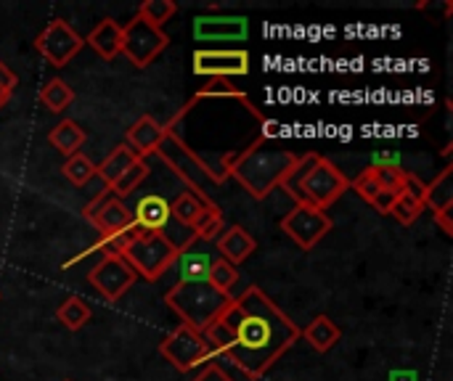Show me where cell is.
<instances>
[{
  "label": "cell",
  "instance_id": "cell-36",
  "mask_svg": "<svg viewBox=\"0 0 453 381\" xmlns=\"http://www.w3.org/2000/svg\"><path fill=\"white\" fill-rule=\"evenodd\" d=\"M401 194H406V196L417 199V202L425 207L427 183H422V180H419V175H414V172H406V178H403V186H401Z\"/></svg>",
  "mask_w": 453,
  "mask_h": 381
},
{
  "label": "cell",
  "instance_id": "cell-12",
  "mask_svg": "<svg viewBox=\"0 0 453 381\" xmlns=\"http://www.w3.org/2000/svg\"><path fill=\"white\" fill-rule=\"evenodd\" d=\"M82 217L96 225L98 236H114L133 225V212L127 210V204L122 199L111 196V191L93 196V202L85 204Z\"/></svg>",
  "mask_w": 453,
  "mask_h": 381
},
{
  "label": "cell",
  "instance_id": "cell-13",
  "mask_svg": "<svg viewBox=\"0 0 453 381\" xmlns=\"http://www.w3.org/2000/svg\"><path fill=\"white\" fill-rule=\"evenodd\" d=\"M194 74L210 77V80H228V77H244L250 74V53L242 48H226V50H196L194 53Z\"/></svg>",
  "mask_w": 453,
  "mask_h": 381
},
{
  "label": "cell",
  "instance_id": "cell-7",
  "mask_svg": "<svg viewBox=\"0 0 453 381\" xmlns=\"http://www.w3.org/2000/svg\"><path fill=\"white\" fill-rule=\"evenodd\" d=\"M159 353L180 374H188V371L199 369L202 363H207L212 358V350H210L204 334L191 329V326H183V324L167 339H162Z\"/></svg>",
  "mask_w": 453,
  "mask_h": 381
},
{
  "label": "cell",
  "instance_id": "cell-15",
  "mask_svg": "<svg viewBox=\"0 0 453 381\" xmlns=\"http://www.w3.org/2000/svg\"><path fill=\"white\" fill-rule=\"evenodd\" d=\"M165 125L162 122H157L151 114H143V117H138L130 127H127V133H125V146L138 156V159H146V156H151V154H157V149H159V143L165 141Z\"/></svg>",
  "mask_w": 453,
  "mask_h": 381
},
{
  "label": "cell",
  "instance_id": "cell-9",
  "mask_svg": "<svg viewBox=\"0 0 453 381\" xmlns=\"http://www.w3.org/2000/svg\"><path fill=\"white\" fill-rule=\"evenodd\" d=\"M35 48L40 50V56H42L50 66L61 69V66H66V64L85 48V37H82L77 29H72V24H66L64 19H53V21L35 37Z\"/></svg>",
  "mask_w": 453,
  "mask_h": 381
},
{
  "label": "cell",
  "instance_id": "cell-20",
  "mask_svg": "<svg viewBox=\"0 0 453 381\" xmlns=\"http://www.w3.org/2000/svg\"><path fill=\"white\" fill-rule=\"evenodd\" d=\"M210 265H212V257L194 247L180 252L173 263V268L178 271V281H207Z\"/></svg>",
  "mask_w": 453,
  "mask_h": 381
},
{
  "label": "cell",
  "instance_id": "cell-6",
  "mask_svg": "<svg viewBox=\"0 0 453 381\" xmlns=\"http://www.w3.org/2000/svg\"><path fill=\"white\" fill-rule=\"evenodd\" d=\"M175 257L178 252L167 244L162 233H141L122 249V260L135 271L138 278L146 281L162 278L173 268Z\"/></svg>",
  "mask_w": 453,
  "mask_h": 381
},
{
  "label": "cell",
  "instance_id": "cell-11",
  "mask_svg": "<svg viewBox=\"0 0 453 381\" xmlns=\"http://www.w3.org/2000/svg\"><path fill=\"white\" fill-rule=\"evenodd\" d=\"M135 271L122 260V255H104L98 265H93V271L88 273V284L106 300V302H117L122 300V294L135 284Z\"/></svg>",
  "mask_w": 453,
  "mask_h": 381
},
{
  "label": "cell",
  "instance_id": "cell-22",
  "mask_svg": "<svg viewBox=\"0 0 453 381\" xmlns=\"http://www.w3.org/2000/svg\"><path fill=\"white\" fill-rule=\"evenodd\" d=\"M303 334H305L308 345H311L316 353H329V350L340 342V337H342L340 326H337L329 316H316V318L305 326Z\"/></svg>",
  "mask_w": 453,
  "mask_h": 381
},
{
  "label": "cell",
  "instance_id": "cell-40",
  "mask_svg": "<svg viewBox=\"0 0 453 381\" xmlns=\"http://www.w3.org/2000/svg\"><path fill=\"white\" fill-rule=\"evenodd\" d=\"M453 212L449 210V212H435L433 215V220H435V225L446 233V236H453Z\"/></svg>",
  "mask_w": 453,
  "mask_h": 381
},
{
  "label": "cell",
  "instance_id": "cell-19",
  "mask_svg": "<svg viewBox=\"0 0 453 381\" xmlns=\"http://www.w3.org/2000/svg\"><path fill=\"white\" fill-rule=\"evenodd\" d=\"M85 130L74 122V119H61L50 133H48V141H50V146L56 149V151H61L66 159L69 156H74V154H80V149H82V143H85Z\"/></svg>",
  "mask_w": 453,
  "mask_h": 381
},
{
  "label": "cell",
  "instance_id": "cell-26",
  "mask_svg": "<svg viewBox=\"0 0 453 381\" xmlns=\"http://www.w3.org/2000/svg\"><path fill=\"white\" fill-rule=\"evenodd\" d=\"M196 241H218L220 233L226 231V220H223V210L218 204L204 207V212L196 217V223L191 225Z\"/></svg>",
  "mask_w": 453,
  "mask_h": 381
},
{
  "label": "cell",
  "instance_id": "cell-32",
  "mask_svg": "<svg viewBox=\"0 0 453 381\" xmlns=\"http://www.w3.org/2000/svg\"><path fill=\"white\" fill-rule=\"evenodd\" d=\"M175 11H178V5H175L173 0H146V3H141V8H138L135 16H141V19L149 21L151 27L162 29V24H165Z\"/></svg>",
  "mask_w": 453,
  "mask_h": 381
},
{
  "label": "cell",
  "instance_id": "cell-28",
  "mask_svg": "<svg viewBox=\"0 0 453 381\" xmlns=\"http://www.w3.org/2000/svg\"><path fill=\"white\" fill-rule=\"evenodd\" d=\"M239 281V271L236 265H231L228 260L223 257H215L212 265H210V273H207V284L215 286L220 294H234V286Z\"/></svg>",
  "mask_w": 453,
  "mask_h": 381
},
{
  "label": "cell",
  "instance_id": "cell-29",
  "mask_svg": "<svg viewBox=\"0 0 453 381\" xmlns=\"http://www.w3.org/2000/svg\"><path fill=\"white\" fill-rule=\"evenodd\" d=\"M61 172H64V178H66L72 186L82 188V186H88V183L96 178V164H93L85 154H74V156L64 159Z\"/></svg>",
  "mask_w": 453,
  "mask_h": 381
},
{
  "label": "cell",
  "instance_id": "cell-31",
  "mask_svg": "<svg viewBox=\"0 0 453 381\" xmlns=\"http://www.w3.org/2000/svg\"><path fill=\"white\" fill-rule=\"evenodd\" d=\"M146 178H149V164H146V159H138L133 167L125 170V175H122L109 191H111V196H117V199H125V196H130Z\"/></svg>",
  "mask_w": 453,
  "mask_h": 381
},
{
  "label": "cell",
  "instance_id": "cell-14",
  "mask_svg": "<svg viewBox=\"0 0 453 381\" xmlns=\"http://www.w3.org/2000/svg\"><path fill=\"white\" fill-rule=\"evenodd\" d=\"M250 34V21L244 16H196L194 37L202 42H242Z\"/></svg>",
  "mask_w": 453,
  "mask_h": 381
},
{
  "label": "cell",
  "instance_id": "cell-41",
  "mask_svg": "<svg viewBox=\"0 0 453 381\" xmlns=\"http://www.w3.org/2000/svg\"><path fill=\"white\" fill-rule=\"evenodd\" d=\"M390 381H417V371H393Z\"/></svg>",
  "mask_w": 453,
  "mask_h": 381
},
{
  "label": "cell",
  "instance_id": "cell-27",
  "mask_svg": "<svg viewBox=\"0 0 453 381\" xmlns=\"http://www.w3.org/2000/svg\"><path fill=\"white\" fill-rule=\"evenodd\" d=\"M56 318L64 329L69 331H80L88 321H90V308L80 300V297H66L58 310H56Z\"/></svg>",
  "mask_w": 453,
  "mask_h": 381
},
{
  "label": "cell",
  "instance_id": "cell-30",
  "mask_svg": "<svg viewBox=\"0 0 453 381\" xmlns=\"http://www.w3.org/2000/svg\"><path fill=\"white\" fill-rule=\"evenodd\" d=\"M204 202H199L194 194H180L173 204H170V217L175 220V223H180V225H186V228H191L194 223H196V217L204 212Z\"/></svg>",
  "mask_w": 453,
  "mask_h": 381
},
{
  "label": "cell",
  "instance_id": "cell-3",
  "mask_svg": "<svg viewBox=\"0 0 453 381\" xmlns=\"http://www.w3.org/2000/svg\"><path fill=\"white\" fill-rule=\"evenodd\" d=\"M281 186L297 204H308L326 212L350 188V180L334 162L311 151L297 156L292 172Z\"/></svg>",
  "mask_w": 453,
  "mask_h": 381
},
{
  "label": "cell",
  "instance_id": "cell-42",
  "mask_svg": "<svg viewBox=\"0 0 453 381\" xmlns=\"http://www.w3.org/2000/svg\"><path fill=\"white\" fill-rule=\"evenodd\" d=\"M64 381H69V379H64Z\"/></svg>",
  "mask_w": 453,
  "mask_h": 381
},
{
  "label": "cell",
  "instance_id": "cell-35",
  "mask_svg": "<svg viewBox=\"0 0 453 381\" xmlns=\"http://www.w3.org/2000/svg\"><path fill=\"white\" fill-rule=\"evenodd\" d=\"M350 188H353L364 202H369V204H372V199H374L380 191H385V188H382V183L377 180V175H374V170H372V167H366L356 180H350Z\"/></svg>",
  "mask_w": 453,
  "mask_h": 381
},
{
  "label": "cell",
  "instance_id": "cell-39",
  "mask_svg": "<svg viewBox=\"0 0 453 381\" xmlns=\"http://www.w3.org/2000/svg\"><path fill=\"white\" fill-rule=\"evenodd\" d=\"M191 381H234L220 366H215V363H210L204 371H199V377L196 379H191Z\"/></svg>",
  "mask_w": 453,
  "mask_h": 381
},
{
  "label": "cell",
  "instance_id": "cell-37",
  "mask_svg": "<svg viewBox=\"0 0 453 381\" xmlns=\"http://www.w3.org/2000/svg\"><path fill=\"white\" fill-rule=\"evenodd\" d=\"M16 85H19V77L13 74V69H8V66L0 61V106L8 103V98L13 95Z\"/></svg>",
  "mask_w": 453,
  "mask_h": 381
},
{
  "label": "cell",
  "instance_id": "cell-5",
  "mask_svg": "<svg viewBox=\"0 0 453 381\" xmlns=\"http://www.w3.org/2000/svg\"><path fill=\"white\" fill-rule=\"evenodd\" d=\"M165 141L159 143L157 149V156H162V162L191 188L188 194H194L199 202H204L207 207L215 204L210 191H207V183L212 186H223L228 180V175L223 170H215L210 167L194 149H188V143L170 127H165Z\"/></svg>",
  "mask_w": 453,
  "mask_h": 381
},
{
  "label": "cell",
  "instance_id": "cell-34",
  "mask_svg": "<svg viewBox=\"0 0 453 381\" xmlns=\"http://www.w3.org/2000/svg\"><path fill=\"white\" fill-rule=\"evenodd\" d=\"M162 236L167 239V244L180 255V252H186L188 247H194L196 244V236H194V231L191 228H186V225H180V223H175L173 217H170V223H167V228L162 231Z\"/></svg>",
  "mask_w": 453,
  "mask_h": 381
},
{
  "label": "cell",
  "instance_id": "cell-25",
  "mask_svg": "<svg viewBox=\"0 0 453 381\" xmlns=\"http://www.w3.org/2000/svg\"><path fill=\"white\" fill-rule=\"evenodd\" d=\"M202 98H236V101H242V103H244V109H247V111H252L255 117H260V119H263V114L252 106V101H250V98H247V95H244V93H242L231 80H220V77H218V80H210V85L199 88V93L191 98V103H188V106H183V114H186L196 101H202Z\"/></svg>",
  "mask_w": 453,
  "mask_h": 381
},
{
  "label": "cell",
  "instance_id": "cell-2",
  "mask_svg": "<svg viewBox=\"0 0 453 381\" xmlns=\"http://www.w3.org/2000/svg\"><path fill=\"white\" fill-rule=\"evenodd\" d=\"M295 162H297L295 151L276 146L268 138H260L239 154H226L223 170L252 199H265L273 188H279L287 180Z\"/></svg>",
  "mask_w": 453,
  "mask_h": 381
},
{
  "label": "cell",
  "instance_id": "cell-23",
  "mask_svg": "<svg viewBox=\"0 0 453 381\" xmlns=\"http://www.w3.org/2000/svg\"><path fill=\"white\" fill-rule=\"evenodd\" d=\"M37 98H40V103H42L45 111L61 114V111H66V109L74 103V90H72V85H66L61 77H50V80L40 88Z\"/></svg>",
  "mask_w": 453,
  "mask_h": 381
},
{
  "label": "cell",
  "instance_id": "cell-38",
  "mask_svg": "<svg viewBox=\"0 0 453 381\" xmlns=\"http://www.w3.org/2000/svg\"><path fill=\"white\" fill-rule=\"evenodd\" d=\"M395 196H398L395 191H388V188H385V191H380V194L372 199V207H374L380 215H390V210H393V204H395Z\"/></svg>",
  "mask_w": 453,
  "mask_h": 381
},
{
  "label": "cell",
  "instance_id": "cell-16",
  "mask_svg": "<svg viewBox=\"0 0 453 381\" xmlns=\"http://www.w3.org/2000/svg\"><path fill=\"white\" fill-rule=\"evenodd\" d=\"M133 212V223L143 231V233H162L170 223V204L157 196V194H149L143 196Z\"/></svg>",
  "mask_w": 453,
  "mask_h": 381
},
{
  "label": "cell",
  "instance_id": "cell-8",
  "mask_svg": "<svg viewBox=\"0 0 453 381\" xmlns=\"http://www.w3.org/2000/svg\"><path fill=\"white\" fill-rule=\"evenodd\" d=\"M170 45V37L165 34V29L151 27L149 21H143L141 16H135L130 24L122 27V45L119 53L127 56V61L135 69H146L149 64H154V58Z\"/></svg>",
  "mask_w": 453,
  "mask_h": 381
},
{
  "label": "cell",
  "instance_id": "cell-24",
  "mask_svg": "<svg viewBox=\"0 0 453 381\" xmlns=\"http://www.w3.org/2000/svg\"><path fill=\"white\" fill-rule=\"evenodd\" d=\"M425 210H433V215L453 210V167H446L433 183H427Z\"/></svg>",
  "mask_w": 453,
  "mask_h": 381
},
{
  "label": "cell",
  "instance_id": "cell-1",
  "mask_svg": "<svg viewBox=\"0 0 453 381\" xmlns=\"http://www.w3.org/2000/svg\"><path fill=\"white\" fill-rule=\"evenodd\" d=\"M223 321L231 331V350L226 358L252 381L263 379L303 337L297 324L260 286H250L234 297Z\"/></svg>",
  "mask_w": 453,
  "mask_h": 381
},
{
  "label": "cell",
  "instance_id": "cell-17",
  "mask_svg": "<svg viewBox=\"0 0 453 381\" xmlns=\"http://www.w3.org/2000/svg\"><path fill=\"white\" fill-rule=\"evenodd\" d=\"M218 252L223 260H228L231 265H242L244 260H250L257 249V241L252 239V233L242 225H231L220 233V239L215 241Z\"/></svg>",
  "mask_w": 453,
  "mask_h": 381
},
{
  "label": "cell",
  "instance_id": "cell-33",
  "mask_svg": "<svg viewBox=\"0 0 453 381\" xmlns=\"http://www.w3.org/2000/svg\"><path fill=\"white\" fill-rule=\"evenodd\" d=\"M422 212H425V207H422L417 199L406 196V194H398V196H395V204H393V210H390V215H393L398 223H403V225L417 223Z\"/></svg>",
  "mask_w": 453,
  "mask_h": 381
},
{
  "label": "cell",
  "instance_id": "cell-10",
  "mask_svg": "<svg viewBox=\"0 0 453 381\" xmlns=\"http://www.w3.org/2000/svg\"><path fill=\"white\" fill-rule=\"evenodd\" d=\"M332 228H334L332 217L308 204H295V210L281 217V231L300 249H313L326 233H332Z\"/></svg>",
  "mask_w": 453,
  "mask_h": 381
},
{
  "label": "cell",
  "instance_id": "cell-4",
  "mask_svg": "<svg viewBox=\"0 0 453 381\" xmlns=\"http://www.w3.org/2000/svg\"><path fill=\"white\" fill-rule=\"evenodd\" d=\"M165 302L180 318L183 326H191L204 334L228 313L234 294H220L207 281H178L165 294Z\"/></svg>",
  "mask_w": 453,
  "mask_h": 381
},
{
  "label": "cell",
  "instance_id": "cell-18",
  "mask_svg": "<svg viewBox=\"0 0 453 381\" xmlns=\"http://www.w3.org/2000/svg\"><path fill=\"white\" fill-rule=\"evenodd\" d=\"M85 45H90L101 58L114 61L119 56V45H122V27L114 19H104L93 27Z\"/></svg>",
  "mask_w": 453,
  "mask_h": 381
},
{
  "label": "cell",
  "instance_id": "cell-21",
  "mask_svg": "<svg viewBox=\"0 0 453 381\" xmlns=\"http://www.w3.org/2000/svg\"><path fill=\"white\" fill-rule=\"evenodd\" d=\"M135 162H138V156H135L125 143H119V146H117V149H114L104 162H101V164H96V178L111 188V186L125 175V170H127V167H133Z\"/></svg>",
  "mask_w": 453,
  "mask_h": 381
}]
</instances>
